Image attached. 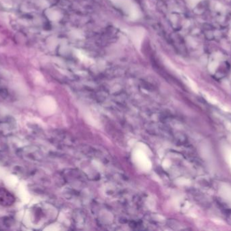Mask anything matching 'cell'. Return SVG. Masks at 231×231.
<instances>
[{"instance_id": "6da1fadb", "label": "cell", "mask_w": 231, "mask_h": 231, "mask_svg": "<svg viewBox=\"0 0 231 231\" xmlns=\"http://www.w3.org/2000/svg\"><path fill=\"white\" fill-rule=\"evenodd\" d=\"M14 197L6 191H0V203L2 205H11L14 202Z\"/></svg>"}]
</instances>
